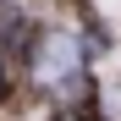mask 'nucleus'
Instances as JSON below:
<instances>
[{
    "instance_id": "nucleus-1",
    "label": "nucleus",
    "mask_w": 121,
    "mask_h": 121,
    "mask_svg": "<svg viewBox=\"0 0 121 121\" xmlns=\"http://www.w3.org/2000/svg\"><path fill=\"white\" fill-rule=\"evenodd\" d=\"M77 66H83V44H77L72 33H44L39 39V60H33L39 83H72Z\"/></svg>"
}]
</instances>
